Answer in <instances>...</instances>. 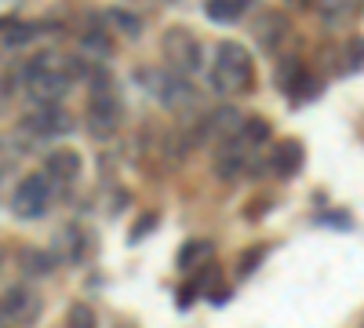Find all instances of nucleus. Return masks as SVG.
<instances>
[{
    "mask_svg": "<svg viewBox=\"0 0 364 328\" xmlns=\"http://www.w3.org/2000/svg\"><path fill=\"white\" fill-rule=\"evenodd\" d=\"M211 88L219 95H237L252 88V58L248 48L237 41H223L215 51V63H211Z\"/></svg>",
    "mask_w": 364,
    "mask_h": 328,
    "instance_id": "f257e3e1",
    "label": "nucleus"
},
{
    "mask_svg": "<svg viewBox=\"0 0 364 328\" xmlns=\"http://www.w3.org/2000/svg\"><path fill=\"white\" fill-rule=\"evenodd\" d=\"M164 55H168V66L178 77H190L200 70V41L182 26H171L164 33Z\"/></svg>",
    "mask_w": 364,
    "mask_h": 328,
    "instance_id": "f03ea898",
    "label": "nucleus"
},
{
    "mask_svg": "<svg viewBox=\"0 0 364 328\" xmlns=\"http://www.w3.org/2000/svg\"><path fill=\"white\" fill-rule=\"evenodd\" d=\"M51 204V183L48 175L37 171V175H26L22 183L15 186V197H11V212L18 219H41Z\"/></svg>",
    "mask_w": 364,
    "mask_h": 328,
    "instance_id": "7ed1b4c3",
    "label": "nucleus"
},
{
    "mask_svg": "<svg viewBox=\"0 0 364 328\" xmlns=\"http://www.w3.org/2000/svg\"><path fill=\"white\" fill-rule=\"evenodd\" d=\"M70 73L66 66L58 70H26V92L37 106H58L66 95H70Z\"/></svg>",
    "mask_w": 364,
    "mask_h": 328,
    "instance_id": "20e7f679",
    "label": "nucleus"
},
{
    "mask_svg": "<svg viewBox=\"0 0 364 328\" xmlns=\"http://www.w3.org/2000/svg\"><path fill=\"white\" fill-rule=\"evenodd\" d=\"M120 121H124V106H120V95H91L87 106V132L95 139H113Z\"/></svg>",
    "mask_w": 364,
    "mask_h": 328,
    "instance_id": "39448f33",
    "label": "nucleus"
},
{
    "mask_svg": "<svg viewBox=\"0 0 364 328\" xmlns=\"http://www.w3.org/2000/svg\"><path fill=\"white\" fill-rule=\"evenodd\" d=\"M26 128L33 132L37 139H55V135H66L73 128V117L63 106H37L33 113L26 117Z\"/></svg>",
    "mask_w": 364,
    "mask_h": 328,
    "instance_id": "423d86ee",
    "label": "nucleus"
},
{
    "mask_svg": "<svg viewBox=\"0 0 364 328\" xmlns=\"http://www.w3.org/2000/svg\"><path fill=\"white\" fill-rule=\"evenodd\" d=\"M87 252V237L80 226H63L55 230V241H51V259L55 263H80Z\"/></svg>",
    "mask_w": 364,
    "mask_h": 328,
    "instance_id": "0eeeda50",
    "label": "nucleus"
},
{
    "mask_svg": "<svg viewBox=\"0 0 364 328\" xmlns=\"http://www.w3.org/2000/svg\"><path fill=\"white\" fill-rule=\"evenodd\" d=\"M240 125H245V113L233 110V106H223V110H211V113H208L204 135L226 142V139H237V135H240Z\"/></svg>",
    "mask_w": 364,
    "mask_h": 328,
    "instance_id": "6e6552de",
    "label": "nucleus"
},
{
    "mask_svg": "<svg viewBox=\"0 0 364 328\" xmlns=\"http://www.w3.org/2000/svg\"><path fill=\"white\" fill-rule=\"evenodd\" d=\"M48 171V183L55 186H70V183H77V175H80V154H73V150H55V154H48V164H44Z\"/></svg>",
    "mask_w": 364,
    "mask_h": 328,
    "instance_id": "1a4fd4ad",
    "label": "nucleus"
},
{
    "mask_svg": "<svg viewBox=\"0 0 364 328\" xmlns=\"http://www.w3.org/2000/svg\"><path fill=\"white\" fill-rule=\"evenodd\" d=\"M248 168V146L240 142V139H226L219 142V157H215V171L223 179H233Z\"/></svg>",
    "mask_w": 364,
    "mask_h": 328,
    "instance_id": "9d476101",
    "label": "nucleus"
},
{
    "mask_svg": "<svg viewBox=\"0 0 364 328\" xmlns=\"http://www.w3.org/2000/svg\"><path fill=\"white\" fill-rule=\"evenodd\" d=\"M4 317H18V321H33V314H37V295L29 292L26 285H15L4 300Z\"/></svg>",
    "mask_w": 364,
    "mask_h": 328,
    "instance_id": "9b49d317",
    "label": "nucleus"
},
{
    "mask_svg": "<svg viewBox=\"0 0 364 328\" xmlns=\"http://www.w3.org/2000/svg\"><path fill=\"white\" fill-rule=\"evenodd\" d=\"M302 157H306V154H302V146L295 142V139H284V142H277V150H273V171H277V175H284V179H291L299 168H302Z\"/></svg>",
    "mask_w": 364,
    "mask_h": 328,
    "instance_id": "f8f14e48",
    "label": "nucleus"
},
{
    "mask_svg": "<svg viewBox=\"0 0 364 328\" xmlns=\"http://www.w3.org/2000/svg\"><path fill=\"white\" fill-rule=\"evenodd\" d=\"M288 33V22L277 15V11H266L259 15V26H255V37L266 44V48H277V41Z\"/></svg>",
    "mask_w": 364,
    "mask_h": 328,
    "instance_id": "ddd939ff",
    "label": "nucleus"
},
{
    "mask_svg": "<svg viewBox=\"0 0 364 328\" xmlns=\"http://www.w3.org/2000/svg\"><path fill=\"white\" fill-rule=\"evenodd\" d=\"M252 8V0H208V18L215 22H237Z\"/></svg>",
    "mask_w": 364,
    "mask_h": 328,
    "instance_id": "4468645a",
    "label": "nucleus"
},
{
    "mask_svg": "<svg viewBox=\"0 0 364 328\" xmlns=\"http://www.w3.org/2000/svg\"><path fill=\"white\" fill-rule=\"evenodd\" d=\"M18 266L29 274V277H44V274H51L55 270V259H51V252H41V248H26L22 252V259H18Z\"/></svg>",
    "mask_w": 364,
    "mask_h": 328,
    "instance_id": "2eb2a0df",
    "label": "nucleus"
},
{
    "mask_svg": "<svg viewBox=\"0 0 364 328\" xmlns=\"http://www.w3.org/2000/svg\"><path fill=\"white\" fill-rule=\"evenodd\" d=\"M357 11V0H321V15L328 26H343Z\"/></svg>",
    "mask_w": 364,
    "mask_h": 328,
    "instance_id": "dca6fc26",
    "label": "nucleus"
},
{
    "mask_svg": "<svg viewBox=\"0 0 364 328\" xmlns=\"http://www.w3.org/2000/svg\"><path fill=\"white\" fill-rule=\"evenodd\" d=\"M109 51H113V44H109V37L102 33V29H91V33H84L80 55H87V58H106Z\"/></svg>",
    "mask_w": 364,
    "mask_h": 328,
    "instance_id": "f3484780",
    "label": "nucleus"
},
{
    "mask_svg": "<svg viewBox=\"0 0 364 328\" xmlns=\"http://www.w3.org/2000/svg\"><path fill=\"white\" fill-rule=\"evenodd\" d=\"M245 146H262V142H269V125L266 121H259V117H248L245 125H240V135H237Z\"/></svg>",
    "mask_w": 364,
    "mask_h": 328,
    "instance_id": "a211bd4d",
    "label": "nucleus"
},
{
    "mask_svg": "<svg viewBox=\"0 0 364 328\" xmlns=\"http://www.w3.org/2000/svg\"><path fill=\"white\" fill-rule=\"evenodd\" d=\"M208 255H211V241H190L186 248L178 252V266L182 270H193V266H200Z\"/></svg>",
    "mask_w": 364,
    "mask_h": 328,
    "instance_id": "6ab92c4d",
    "label": "nucleus"
},
{
    "mask_svg": "<svg viewBox=\"0 0 364 328\" xmlns=\"http://www.w3.org/2000/svg\"><path fill=\"white\" fill-rule=\"evenodd\" d=\"M302 80H306V77H302V66L295 63L291 55H284V58H281V66H277V84L284 88V92H291V88L302 84Z\"/></svg>",
    "mask_w": 364,
    "mask_h": 328,
    "instance_id": "aec40b11",
    "label": "nucleus"
},
{
    "mask_svg": "<svg viewBox=\"0 0 364 328\" xmlns=\"http://www.w3.org/2000/svg\"><path fill=\"white\" fill-rule=\"evenodd\" d=\"M106 18H109V22L120 29V33H128V37H139V33H142L139 18H135V15H128L124 8H109V11H106Z\"/></svg>",
    "mask_w": 364,
    "mask_h": 328,
    "instance_id": "412c9836",
    "label": "nucleus"
},
{
    "mask_svg": "<svg viewBox=\"0 0 364 328\" xmlns=\"http://www.w3.org/2000/svg\"><path fill=\"white\" fill-rule=\"evenodd\" d=\"M37 37H41V26L37 22H22V26H15L11 33L4 37V48H22V44L37 41Z\"/></svg>",
    "mask_w": 364,
    "mask_h": 328,
    "instance_id": "4be33fe9",
    "label": "nucleus"
},
{
    "mask_svg": "<svg viewBox=\"0 0 364 328\" xmlns=\"http://www.w3.org/2000/svg\"><path fill=\"white\" fill-rule=\"evenodd\" d=\"M99 321H95V314H91V307H84V303H73L70 307V314H66V328H95Z\"/></svg>",
    "mask_w": 364,
    "mask_h": 328,
    "instance_id": "5701e85b",
    "label": "nucleus"
},
{
    "mask_svg": "<svg viewBox=\"0 0 364 328\" xmlns=\"http://www.w3.org/2000/svg\"><path fill=\"white\" fill-rule=\"evenodd\" d=\"M154 226H157V216H154V212H149V216H142V219H139V226L132 230V241H142V237H146L149 230H154Z\"/></svg>",
    "mask_w": 364,
    "mask_h": 328,
    "instance_id": "b1692460",
    "label": "nucleus"
},
{
    "mask_svg": "<svg viewBox=\"0 0 364 328\" xmlns=\"http://www.w3.org/2000/svg\"><path fill=\"white\" fill-rule=\"evenodd\" d=\"M350 51H353V63L364 66V41H350Z\"/></svg>",
    "mask_w": 364,
    "mask_h": 328,
    "instance_id": "393cba45",
    "label": "nucleus"
},
{
    "mask_svg": "<svg viewBox=\"0 0 364 328\" xmlns=\"http://www.w3.org/2000/svg\"><path fill=\"white\" fill-rule=\"evenodd\" d=\"M0 321H4V303H0Z\"/></svg>",
    "mask_w": 364,
    "mask_h": 328,
    "instance_id": "a878e982",
    "label": "nucleus"
}]
</instances>
